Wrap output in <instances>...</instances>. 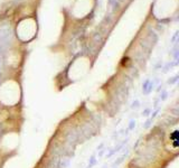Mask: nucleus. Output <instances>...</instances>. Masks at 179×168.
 I'll return each mask as SVG.
<instances>
[{
	"label": "nucleus",
	"mask_w": 179,
	"mask_h": 168,
	"mask_svg": "<svg viewBox=\"0 0 179 168\" xmlns=\"http://www.w3.org/2000/svg\"><path fill=\"white\" fill-rule=\"evenodd\" d=\"M158 81L157 80H155V81H151V80H145L144 82H143V84H142V93L144 95H148V94H150L151 92H152V90H153V88H155V85H156V83H157Z\"/></svg>",
	"instance_id": "nucleus-1"
},
{
	"label": "nucleus",
	"mask_w": 179,
	"mask_h": 168,
	"mask_svg": "<svg viewBox=\"0 0 179 168\" xmlns=\"http://www.w3.org/2000/svg\"><path fill=\"white\" fill-rule=\"evenodd\" d=\"M71 165V158L68 157H62L61 163H59V168H67Z\"/></svg>",
	"instance_id": "nucleus-2"
},
{
	"label": "nucleus",
	"mask_w": 179,
	"mask_h": 168,
	"mask_svg": "<svg viewBox=\"0 0 179 168\" xmlns=\"http://www.w3.org/2000/svg\"><path fill=\"white\" fill-rule=\"evenodd\" d=\"M126 155H128V151H125V153H123L121 157H119V158L113 163V167H116V166H119L120 164L123 163V160H124V158L126 157Z\"/></svg>",
	"instance_id": "nucleus-3"
},
{
	"label": "nucleus",
	"mask_w": 179,
	"mask_h": 168,
	"mask_svg": "<svg viewBox=\"0 0 179 168\" xmlns=\"http://www.w3.org/2000/svg\"><path fill=\"white\" fill-rule=\"evenodd\" d=\"M97 164V159H96V156L95 155H92L91 158L89 160V165H87V168H92L93 166H95Z\"/></svg>",
	"instance_id": "nucleus-4"
},
{
	"label": "nucleus",
	"mask_w": 179,
	"mask_h": 168,
	"mask_svg": "<svg viewBox=\"0 0 179 168\" xmlns=\"http://www.w3.org/2000/svg\"><path fill=\"white\" fill-rule=\"evenodd\" d=\"M167 97H168V91L167 90H162L161 93H160L159 101H165V100H167Z\"/></svg>",
	"instance_id": "nucleus-5"
},
{
	"label": "nucleus",
	"mask_w": 179,
	"mask_h": 168,
	"mask_svg": "<svg viewBox=\"0 0 179 168\" xmlns=\"http://www.w3.org/2000/svg\"><path fill=\"white\" fill-rule=\"evenodd\" d=\"M136 126H137L136 120H134V119L130 120V122H129V126H128V129H126V130H128V131H132V130H134Z\"/></svg>",
	"instance_id": "nucleus-6"
},
{
	"label": "nucleus",
	"mask_w": 179,
	"mask_h": 168,
	"mask_svg": "<svg viewBox=\"0 0 179 168\" xmlns=\"http://www.w3.org/2000/svg\"><path fill=\"white\" fill-rule=\"evenodd\" d=\"M140 105H141L140 101H139V100H134L132 102V104H131V109H132V110H138L139 108H140Z\"/></svg>",
	"instance_id": "nucleus-7"
},
{
	"label": "nucleus",
	"mask_w": 179,
	"mask_h": 168,
	"mask_svg": "<svg viewBox=\"0 0 179 168\" xmlns=\"http://www.w3.org/2000/svg\"><path fill=\"white\" fill-rule=\"evenodd\" d=\"M151 124H152V120L150 119V118H148L147 120H145V122L143 123V129H149V128L151 127Z\"/></svg>",
	"instance_id": "nucleus-8"
},
{
	"label": "nucleus",
	"mask_w": 179,
	"mask_h": 168,
	"mask_svg": "<svg viewBox=\"0 0 179 168\" xmlns=\"http://www.w3.org/2000/svg\"><path fill=\"white\" fill-rule=\"evenodd\" d=\"M151 112H152L151 108H145V109L143 110V112H142V115L143 117H145V118H149L150 117V114H151Z\"/></svg>",
	"instance_id": "nucleus-9"
},
{
	"label": "nucleus",
	"mask_w": 179,
	"mask_h": 168,
	"mask_svg": "<svg viewBox=\"0 0 179 168\" xmlns=\"http://www.w3.org/2000/svg\"><path fill=\"white\" fill-rule=\"evenodd\" d=\"M178 80H179V76L178 75H175L174 77H171V78H169V80H168V84L174 85V84H176V83L178 82Z\"/></svg>",
	"instance_id": "nucleus-10"
},
{
	"label": "nucleus",
	"mask_w": 179,
	"mask_h": 168,
	"mask_svg": "<svg viewBox=\"0 0 179 168\" xmlns=\"http://www.w3.org/2000/svg\"><path fill=\"white\" fill-rule=\"evenodd\" d=\"M159 111H160V108H159V107H158V108H156V109H155V111H153V112H151V114H150V117H149V118H150L151 120H153V119H155V118L158 115V113H159Z\"/></svg>",
	"instance_id": "nucleus-11"
},
{
	"label": "nucleus",
	"mask_w": 179,
	"mask_h": 168,
	"mask_svg": "<svg viewBox=\"0 0 179 168\" xmlns=\"http://www.w3.org/2000/svg\"><path fill=\"white\" fill-rule=\"evenodd\" d=\"M114 153H115V151H114L113 149H111V150H110V152H109V153H107V158H111V157L113 156Z\"/></svg>",
	"instance_id": "nucleus-12"
},
{
	"label": "nucleus",
	"mask_w": 179,
	"mask_h": 168,
	"mask_svg": "<svg viewBox=\"0 0 179 168\" xmlns=\"http://www.w3.org/2000/svg\"><path fill=\"white\" fill-rule=\"evenodd\" d=\"M128 63H129V58H128V57H124V58L122 59V65L124 66L125 64H128Z\"/></svg>",
	"instance_id": "nucleus-13"
},
{
	"label": "nucleus",
	"mask_w": 179,
	"mask_h": 168,
	"mask_svg": "<svg viewBox=\"0 0 179 168\" xmlns=\"http://www.w3.org/2000/svg\"><path fill=\"white\" fill-rule=\"evenodd\" d=\"M103 148H104V142H102V144H100V146H97L96 150H97V151H100V150H102Z\"/></svg>",
	"instance_id": "nucleus-14"
},
{
	"label": "nucleus",
	"mask_w": 179,
	"mask_h": 168,
	"mask_svg": "<svg viewBox=\"0 0 179 168\" xmlns=\"http://www.w3.org/2000/svg\"><path fill=\"white\" fill-rule=\"evenodd\" d=\"M105 151H107L105 149H102V150H100V151H99V157H102V156H103Z\"/></svg>",
	"instance_id": "nucleus-15"
},
{
	"label": "nucleus",
	"mask_w": 179,
	"mask_h": 168,
	"mask_svg": "<svg viewBox=\"0 0 179 168\" xmlns=\"http://www.w3.org/2000/svg\"><path fill=\"white\" fill-rule=\"evenodd\" d=\"M1 64H2V62H1V57H0V71H1Z\"/></svg>",
	"instance_id": "nucleus-16"
},
{
	"label": "nucleus",
	"mask_w": 179,
	"mask_h": 168,
	"mask_svg": "<svg viewBox=\"0 0 179 168\" xmlns=\"http://www.w3.org/2000/svg\"><path fill=\"white\" fill-rule=\"evenodd\" d=\"M113 168H116V167H113Z\"/></svg>",
	"instance_id": "nucleus-17"
},
{
	"label": "nucleus",
	"mask_w": 179,
	"mask_h": 168,
	"mask_svg": "<svg viewBox=\"0 0 179 168\" xmlns=\"http://www.w3.org/2000/svg\"><path fill=\"white\" fill-rule=\"evenodd\" d=\"M86 168H87V167H86Z\"/></svg>",
	"instance_id": "nucleus-18"
}]
</instances>
